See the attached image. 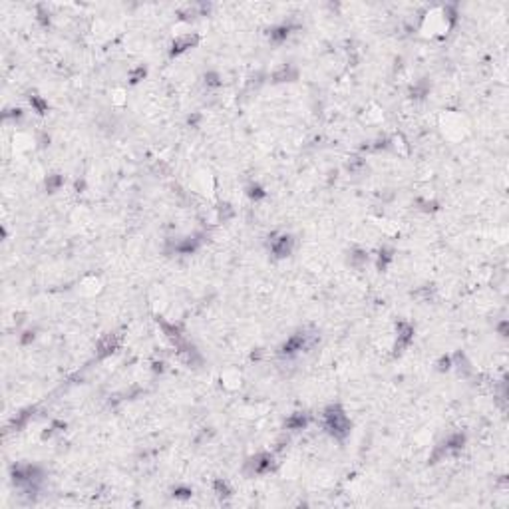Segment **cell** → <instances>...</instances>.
Instances as JSON below:
<instances>
[{"label": "cell", "mask_w": 509, "mask_h": 509, "mask_svg": "<svg viewBox=\"0 0 509 509\" xmlns=\"http://www.w3.org/2000/svg\"><path fill=\"white\" fill-rule=\"evenodd\" d=\"M254 466V471H265L269 466H271V457L269 455H261V457H257V464H253Z\"/></svg>", "instance_id": "obj_2"}, {"label": "cell", "mask_w": 509, "mask_h": 509, "mask_svg": "<svg viewBox=\"0 0 509 509\" xmlns=\"http://www.w3.org/2000/svg\"><path fill=\"white\" fill-rule=\"evenodd\" d=\"M326 426L334 436H340V438H344L348 434V428H350L346 416L338 410H330L326 414Z\"/></svg>", "instance_id": "obj_1"}]
</instances>
